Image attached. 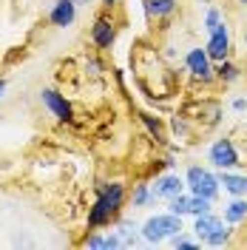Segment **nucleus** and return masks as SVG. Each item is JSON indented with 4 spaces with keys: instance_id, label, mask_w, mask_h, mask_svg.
I'll list each match as a JSON object with an SVG mask.
<instances>
[{
    "instance_id": "nucleus-1",
    "label": "nucleus",
    "mask_w": 247,
    "mask_h": 250,
    "mask_svg": "<svg viewBox=\"0 0 247 250\" xmlns=\"http://www.w3.org/2000/svg\"><path fill=\"white\" fill-rule=\"evenodd\" d=\"M123 199H125V188L120 185V182L103 185V188H100V196H97V202H94V208L88 210V225H91V228L108 225L111 219L120 213Z\"/></svg>"
},
{
    "instance_id": "nucleus-2",
    "label": "nucleus",
    "mask_w": 247,
    "mask_h": 250,
    "mask_svg": "<svg viewBox=\"0 0 247 250\" xmlns=\"http://www.w3.org/2000/svg\"><path fill=\"white\" fill-rule=\"evenodd\" d=\"M176 233H182V216L179 213H159V216H151L142 225V239L151 245H159V242H165Z\"/></svg>"
},
{
    "instance_id": "nucleus-3",
    "label": "nucleus",
    "mask_w": 247,
    "mask_h": 250,
    "mask_svg": "<svg viewBox=\"0 0 247 250\" xmlns=\"http://www.w3.org/2000/svg\"><path fill=\"white\" fill-rule=\"evenodd\" d=\"M187 185H190V190L196 196H205L210 202L216 199V193H219V179L210 171H205V168H190L187 171Z\"/></svg>"
},
{
    "instance_id": "nucleus-4",
    "label": "nucleus",
    "mask_w": 247,
    "mask_h": 250,
    "mask_svg": "<svg viewBox=\"0 0 247 250\" xmlns=\"http://www.w3.org/2000/svg\"><path fill=\"white\" fill-rule=\"evenodd\" d=\"M170 213H179V216H202V213H210V199L196 196V193H179L170 199Z\"/></svg>"
},
{
    "instance_id": "nucleus-5",
    "label": "nucleus",
    "mask_w": 247,
    "mask_h": 250,
    "mask_svg": "<svg viewBox=\"0 0 247 250\" xmlns=\"http://www.w3.org/2000/svg\"><path fill=\"white\" fill-rule=\"evenodd\" d=\"M40 100H43V105H46L60 123H71V120H74V111L68 105V100H65L62 94H57L54 88H46V91L40 94Z\"/></svg>"
},
{
    "instance_id": "nucleus-6",
    "label": "nucleus",
    "mask_w": 247,
    "mask_h": 250,
    "mask_svg": "<svg viewBox=\"0 0 247 250\" xmlns=\"http://www.w3.org/2000/svg\"><path fill=\"white\" fill-rule=\"evenodd\" d=\"M205 51H207L210 60H227V54H230V34L225 29V23L216 31H210V40H207Z\"/></svg>"
},
{
    "instance_id": "nucleus-7",
    "label": "nucleus",
    "mask_w": 247,
    "mask_h": 250,
    "mask_svg": "<svg viewBox=\"0 0 247 250\" xmlns=\"http://www.w3.org/2000/svg\"><path fill=\"white\" fill-rule=\"evenodd\" d=\"M185 65H187V71H190L196 80H210V77H213L210 57H207V51H205V48H193V51H187Z\"/></svg>"
},
{
    "instance_id": "nucleus-8",
    "label": "nucleus",
    "mask_w": 247,
    "mask_h": 250,
    "mask_svg": "<svg viewBox=\"0 0 247 250\" xmlns=\"http://www.w3.org/2000/svg\"><path fill=\"white\" fill-rule=\"evenodd\" d=\"M210 162H213L216 168H233V165H239V154H236L233 142L230 140L213 142V148H210Z\"/></svg>"
},
{
    "instance_id": "nucleus-9",
    "label": "nucleus",
    "mask_w": 247,
    "mask_h": 250,
    "mask_svg": "<svg viewBox=\"0 0 247 250\" xmlns=\"http://www.w3.org/2000/svg\"><path fill=\"white\" fill-rule=\"evenodd\" d=\"M74 17H77V3H74V0H57L54 9H51V15H48V20H51L54 26L65 29V26L74 23Z\"/></svg>"
},
{
    "instance_id": "nucleus-10",
    "label": "nucleus",
    "mask_w": 247,
    "mask_h": 250,
    "mask_svg": "<svg viewBox=\"0 0 247 250\" xmlns=\"http://www.w3.org/2000/svg\"><path fill=\"white\" fill-rule=\"evenodd\" d=\"M114 37H117L114 23H111L108 17H97V23L91 26V40H94V46H97V48H111Z\"/></svg>"
},
{
    "instance_id": "nucleus-11",
    "label": "nucleus",
    "mask_w": 247,
    "mask_h": 250,
    "mask_svg": "<svg viewBox=\"0 0 247 250\" xmlns=\"http://www.w3.org/2000/svg\"><path fill=\"white\" fill-rule=\"evenodd\" d=\"M182 179L176 176V173H168V176H162V179H156L154 185V199L159 196V199H173V196H179L182 193Z\"/></svg>"
},
{
    "instance_id": "nucleus-12",
    "label": "nucleus",
    "mask_w": 247,
    "mask_h": 250,
    "mask_svg": "<svg viewBox=\"0 0 247 250\" xmlns=\"http://www.w3.org/2000/svg\"><path fill=\"white\" fill-rule=\"evenodd\" d=\"M219 228H225V222H222L219 216H213V213H202V216H196V228H193V230H196V236H199V242L207 245V239L216 233Z\"/></svg>"
},
{
    "instance_id": "nucleus-13",
    "label": "nucleus",
    "mask_w": 247,
    "mask_h": 250,
    "mask_svg": "<svg viewBox=\"0 0 247 250\" xmlns=\"http://www.w3.org/2000/svg\"><path fill=\"white\" fill-rule=\"evenodd\" d=\"M219 185H225L227 193L233 196H247V176H236V173H222Z\"/></svg>"
},
{
    "instance_id": "nucleus-14",
    "label": "nucleus",
    "mask_w": 247,
    "mask_h": 250,
    "mask_svg": "<svg viewBox=\"0 0 247 250\" xmlns=\"http://www.w3.org/2000/svg\"><path fill=\"white\" fill-rule=\"evenodd\" d=\"M242 219H247V202L245 199H233V202L225 208V222H227V225H239Z\"/></svg>"
},
{
    "instance_id": "nucleus-15",
    "label": "nucleus",
    "mask_w": 247,
    "mask_h": 250,
    "mask_svg": "<svg viewBox=\"0 0 247 250\" xmlns=\"http://www.w3.org/2000/svg\"><path fill=\"white\" fill-rule=\"evenodd\" d=\"M148 15L151 17H165V15H170L173 9H176V0H148Z\"/></svg>"
},
{
    "instance_id": "nucleus-16",
    "label": "nucleus",
    "mask_w": 247,
    "mask_h": 250,
    "mask_svg": "<svg viewBox=\"0 0 247 250\" xmlns=\"http://www.w3.org/2000/svg\"><path fill=\"white\" fill-rule=\"evenodd\" d=\"M117 236H120L123 248H134V245H137V225L123 222V225H120V230H117Z\"/></svg>"
},
{
    "instance_id": "nucleus-17",
    "label": "nucleus",
    "mask_w": 247,
    "mask_h": 250,
    "mask_svg": "<svg viewBox=\"0 0 247 250\" xmlns=\"http://www.w3.org/2000/svg\"><path fill=\"white\" fill-rule=\"evenodd\" d=\"M216 71L219 80H225V83H233V80H239V68L233 65V62L227 60H219V68H213Z\"/></svg>"
},
{
    "instance_id": "nucleus-18",
    "label": "nucleus",
    "mask_w": 247,
    "mask_h": 250,
    "mask_svg": "<svg viewBox=\"0 0 247 250\" xmlns=\"http://www.w3.org/2000/svg\"><path fill=\"white\" fill-rule=\"evenodd\" d=\"M151 199H154V193L148 190V185H139L137 190H134V205H137V208H142V205H148Z\"/></svg>"
},
{
    "instance_id": "nucleus-19",
    "label": "nucleus",
    "mask_w": 247,
    "mask_h": 250,
    "mask_svg": "<svg viewBox=\"0 0 247 250\" xmlns=\"http://www.w3.org/2000/svg\"><path fill=\"white\" fill-rule=\"evenodd\" d=\"M222 26V15H219V9H210L207 15H205V29L207 31H216Z\"/></svg>"
},
{
    "instance_id": "nucleus-20",
    "label": "nucleus",
    "mask_w": 247,
    "mask_h": 250,
    "mask_svg": "<svg viewBox=\"0 0 247 250\" xmlns=\"http://www.w3.org/2000/svg\"><path fill=\"white\" fill-rule=\"evenodd\" d=\"M227 239H230V228H219L216 233L207 239V245H213V248H219V245H227Z\"/></svg>"
},
{
    "instance_id": "nucleus-21",
    "label": "nucleus",
    "mask_w": 247,
    "mask_h": 250,
    "mask_svg": "<svg viewBox=\"0 0 247 250\" xmlns=\"http://www.w3.org/2000/svg\"><path fill=\"white\" fill-rule=\"evenodd\" d=\"M170 245H173V248H182V250H193V248H199L196 242H190V239H185L182 233L170 236Z\"/></svg>"
},
{
    "instance_id": "nucleus-22",
    "label": "nucleus",
    "mask_w": 247,
    "mask_h": 250,
    "mask_svg": "<svg viewBox=\"0 0 247 250\" xmlns=\"http://www.w3.org/2000/svg\"><path fill=\"white\" fill-rule=\"evenodd\" d=\"M142 120H145V125H148V128H151V131L156 134V140H162V137H159V123H156L154 117H148V114H142Z\"/></svg>"
},
{
    "instance_id": "nucleus-23",
    "label": "nucleus",
    "mask_w": 247,
    "mask_h": 250,
    "mask_svg": "<svg viewBox=\"0 0 247 250\" xmlns=\"http://www.w3.org/2000/svg\"><path fill=\"white\" fill-rule=\"evenodd\" d=\"M233 108H236V111H245L247 108V100H242V97H239V100H233Z\"/></svg>"
},
{
    "instance_id": "nucleus-24",
    "label": "nucleus",
    "mask_w": 247,
    "mask_h": 250,
    "mask_svg": "<svg viewBox=\"0 0 247 250\" xmlns=\"http://www.w3.org/2000/svg\"><path fill=\"white\" fill-rule=\"evenodd\" d=\"M85 68H91V74H100V62H97V60H88Z\"/></svg>"
},
{
    "instance_id": "nucleus-25",
    "label": "nucleus",
    "mask_w": 247,
    "mask_h": 250,
    "mask_svg": "<svg viewBox=\"0 0 247 250\" xmlns=\"http://www.w3.org/2000/svg\"><path fill=\"white\" fill-rule=\"evenodd\" d=\"M74 3H77V6H88V3H91V0H74Z\"/></svg>"
},
{
    "instance_id": "nucleus-26",
    "label": "nucleus",
    "mask_w": 247,
    "mask_h": 250,
    "mask_svg": "<svg viewBox=\"0 0 247 250\" xmlns=\"http://www.w3.org/2000/svg\"><path fill=\"white\" fill-rule=\"evenodd\" d=\"M6 91V80H0V94Z\"/></svg>"
},
{
    "instance_id": "nucleus-27",
    "label": "nucleus",
    "mask_w": 247,
    "mask_h": 250,
    "mask_svg": "<svg viewBox=\"0 0 247 250\" xmlns=\"http://www.w3.org/2000/svg\"><path fill=\"white\" fill-rule=\"evenodd\" d=\"M114 3H117V0H105V6H114Z\"/></svg>"
},
{
    "instance_id": "nucleus-28",
    "label": "nucleus",
    "mask_w": 247,
    "mask_h": 250,
    "mask_svg": "<svg viewBox=\"0 0 247 250\" xmlns=\"http://www.w3.org/2000/svg\"><path fill=\"white\" fill-rule=\"evenodd\" d=\"M239 3H245V6H247V0H239Z\"/></svg>"
},
{
    "instance_id": "nucleus-29",
    "label": "nucleus",
    "mask_w": 247,
    "mask_h": 250,
    "mask_svg": "<svg viewBox=\"0 0 247 250\" xmlns=\"http://www.w3.org/2000/svg\"><path fill=\"white\" fill-rule=\"evenodd\" d=\"M245 43H247V34H245Z\"/></svg>"
}]
</instances>
